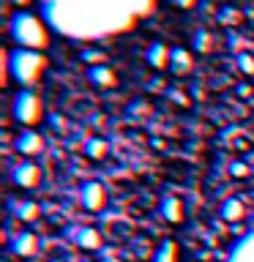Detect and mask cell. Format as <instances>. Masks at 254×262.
Wrapping results in <instances>:
<instances>
[{
    "instance_id": "obj_1",
    "label": "cell",
    "mask_w": 254,
    "mask_h": 262,
    "mask_svg": "<svg viewBox=\"0 0 254 262\" xmlns=\"http://www.w3.org/2000/svg\"><path fill=\"white\" fill-rule=\"evenodd\" d=\"M8 36L19 49H33V52H44L49 47V28L44 25L41 16L33 11H14L8 16Z\"/></svg>"
},
{
    "instance_id": "obj_2",
    "label": "cell",
    "mask_w": 254,
    "mask_h": 262,
    "mask_svg": "<svg viewBox=\"0 0 254 262\" xmlns=\"http://www.w3.org/2000/svg\"><path fill=\"white\" fill-rule=\"evenodd\" d=\"M44 71H47L44 52H33V49H19V47L6 49V74L19 88L36 85Z\"/></svg>"
},
{
    "instance_id": "obj_3",
    "label": "cell",
    "mask_w": 254,
    "mask_h": 262,
    "mask_svg": "<svg viewBox=\"0 0 254 262\" xmlns=\"http://www.w3.org/2000/svg\"><path fill=\"white\" fill-rule=\"evenodd\" d=\"M11 115H14V120L25 128L41 123V118H44V106H41L38 93H33V90H16V96L11 98Z\"/></svg>"
},
{
    "instance_id": "obj_4",
    "label": "cell",
    "mask_w": 254,
    "mask_h": 262,
    "mask_svg": "<svg viewBox=\"0 0 254 262\" xmlns=\"http://www.w3.org/2000/svg\"><path fill=\"white\" fill-rule=\"evenodd\" d=\"M79 202H82V208L90 210V213L104 210V205H107L104 186L98 183V180H85V183L79 186Z\"/></svg>"
},
{
    "instance_id": "obj_5",
    "label": "cell",
    "mask_w": 254,
    "mask_h": 262,
    "mask_svg": "<svg viewBox=\"0 0 254 262\" xmlns=\"http://www.w3.org/2000/svg\"><path fill=\"white\" fill-rule=\"evenodd\" d=\"M11 180H14V186H19V188H33V186H38V180H41L38 164H33V161H19V164H16V167L11 169Z\"/></svg>"
},
{
    "instance_id": "obj_6",
    "label": "cell",
    "mask_w": 254,
    "mask_h": 262,
    "mask_svg": "<svg viewBox=\"0 0 254 262\" xmlns=\"http://www.w3.org/2000/svg\"><path fill=\"white\" fill-rule=\"evenodd\" d=\"M14 147L19 156H36V153H41V147H44V139H41V134H36L33 128H25L14 137Z\"/></svg>"
},
{
    "instance_id": "obj_7",
    "label": "cell",
    "mask_w": 254,
    "mask_h": 262,
    "mask_svg": "<svg viewBox=\"0 0 254 262\" xmlns=\"http://www.w3.org/2000/svg\"><path fill=\"white\" fill-rule=\"evenodd\" d=\"M71 241L85 251H98L101 249V235H98V229H93V227H77L71 232Z\"/></svg>"
},
{
    "instance_id": "obj_8",
    "label": "cell",
    "mask_w": 254,
    "mask_h": 262,
    "mask_svg": "<svg viewBox=\"0 0 254 262\" xmlns=\"http://www.w3.org/2000/svg\"><path fill=\"white\" fill-rule=\"evenodd\" d=\"M192 69H194L192 52H188V49H183V47H175V49H172V52H170V71L175 74V77H186Z\"/></svg>"
},
{
    "instance_id": "obj_9",
    "label": "cell",
    "mask_w": 254,
    "mask_h": 262,
    "mask_svg": "<svg viewBox=\"0 0 254 262\" xmlns=\"http://www.w3.org/2000/svg\"><path fill=\"white\" fill-rule=\"evenodd\" d=\"M170 52L172 49L167 47V44H161V41H153L151 47L145 49V60H147V66H153V69H170Z\"/></svg>"
},
{
    "instance_id": "obj_10",
    "label": "cell",
    "mask_w": 254,
    "mask_h": 262,
    "mask_svg": "<svg viewBox=\"0 0 254 262\" xmlns=\"http://www.w3.org/2000/svg\"><path fill=\"white\" fill-rule=\"evenodd\" d=\"M159 216L167 221V224H180L183 221V202L178 196H164L159 202Z\"/></svg>"
},
{
    "instance_id": "obj_11",
    "label": "cell",
    "mask_w": 254,
    "mask_h": 262,
    "mask_svg": "<svg viewBox=\"0 0 254 262\" xmlns=\"http://www.w3.org/2000/svg\"><path fill=\"white\" fill-rule=\"evenodd\" d=\"M88 82L96 88H112L115 82H118V77H115V71L110 66L96 63V66H88Z\"/></svg>"
},
{
    "instance_id": "obj_12",
    "label": "cell",
    "mask_w": 254,
    "mask_h": 262,
    "mask_svg": "<svg viewBox=\"0 0 254 262\" xmlns=\"http://www.w3.org/2000/svg\"><path fill=\"white\" fill-rule=\"evenodd\" d=\"M38 249V237L33 235V232H19V235H14V241H11V251L16 254V257H33Z\"/></svg>"
},
{
    "instance_id": "obj_13",
    "label": "cell",
    "mask_w": 254,
    "mask_h": 262,
    "mask_svg": "<svg viewBox=\"0 0 254 262\" xmlns=\"http://www.w3.org/2000/svg\"><path fill=\"white\" fill-rule=\"evenodd\" d=\"M243 213H246V208H243V202L238 200V196H229V200H224V202L219 205V216H221V221H229V224L241 221Z\"/></svg>"
},
{
    "instance_id": "obj_14",
    "label": "cell",
    "mask_w": 254,
    "mask_h": 262,
    "mask_svg": "<svg viewBox=\"0 0 254 262\" xmlns=\"http://www.w3.org/2000/svg\"><path fill=\"white\" fill-rule=\"evenodd\" d=\"M180 259V249H178V243L175 241H161L159 243V249L153 251V262H178Z\"/></svg>"
},
{
    "instance_id": "obj_15",
    "label": "cell",
    "mask_w": 254,
    "mask_h": 262,
    "mask_svg": "<svg viewBox=\"0 0 254 262\" xmlns=\"http://www.w3.org/2000/svg\"><path fill=\"white\" fill-rule=\"evenodd\" d=\"M227 262H254V235L246 237V241L238 246L232 254H229Z\"/></svg>"
},
{
    "instance_id": "obj_16",
    "label": "cell",
    "mask_w": 254,
    "mask_h": 262,
    "mask_svg": "<svg viewBox=\"0 0 254 262\" xmlns=\"http://www.w3.org/2000/svg\"><path fill=\"white\" fill-rule=\"evenodd\" d=\"M192 47H194V52H200V55H208L210 49H213V36L208 30H197L194 36H192Z\"/></svg>"
},
{
    "instance_id": "obj_17",
    "label": "cell",
    "mask_w": 254,
    "mask_h": 262,
    "mask_svg": "<svg viewBox=\"0 0 254 262\" xmlns=\"http://www.w3.org/2000/svg\"><path fill=\"white\" fill-rule=\"evenodd\" d=\"M85 156H90V159H104L107 156V142L101 137H90L88 142H85Z\"/></svg>"
},
{
    "instance_id": "obj_18",
    "label": "cell",
    "mask_w": 254,
    "mask_h": 262,
    "mask_svg": "<svg viewBox=\"0 0 254 262\" xmlns=\"http://www.w3.org/2000/svg\"><path fill=\"white\" fill-rule=\"evenodd\" d=\"M14 213L19 216L22 221H36V216H38V205L36 202H19V205H14Z\"/></svg>"
},
{
    "instance_id": "obj_19",
    "label": "cell",
    "mask_w": 254,
    "mask_h": 262,
    "mask_svg": "<svg viewBox=\"0 0 254 262\" xmlns=\"http://www.w3.org/2000/svg\"><path fill=\"white\" fill-rule=\"evenodd\" d=\"M235 66H238V71H241V74H246V77H254V55L241 52L235 57Z\"/></svg>"
},
{
    "instance_id": "obj_20",
    "label": "cell",
    "mask_w": 254,
    "mask_h": 262,
    "mask_svg": "<svg viewBox=\"0 0 254 262\" xmlns=\"http://www.w3.org/2000/svg\"><path fill=\"white\" fill-rule=\"evenodd\" d=\"M229 175H232V178H246V175H249V167L241 164V161H235L232 167H229Z\"/></svg>"
},
{
    "instance_id": "obj_21",
    "label": "cell",
    "mask_w": 254,
    "mask_h": 262,
    "mask_svg": "<svg viewBox=\"0 0 254 262\" xmlns=\"http://www.w3.org/2000/svg\"><path fill=\"white\" fill-rule=\"evenodd\" d=\"M170 6H175V8H180V11H186V8L197 6V0H170Z\"/></svg>"
},
{
    "instance_id": "obj_22",
    "label": "cell",
    "mask_w": 254,
    "mask_h": 262,
    "mask_svg": "<svg viewBox=\"0 0 254 262\" xmlns=\"http://www.w3.org/2000/svg\"><path fill=\"white\" fill-rule=\"evenodd\" d=\"M98 57H101V52H93V49H85V52H82V60H98Z\"/></svg>"
},
{
    "instance_id": "obj_23",
    "label": "cell",
    "mask_w": 254,
    "mask_h": 262,
    "mask_svg": "<svg viewBox=\"0 0 254 262\" xmlns=\"http://www.w3.org/2000/svg\"><path fill=\"white\" fill-rule=\"evenodd\" d=\"M8 3H14V6H19V8H22V6H28L30 0H8Z\"/></svg>"
},
{
    "instance_id": "obj_24",
    "label": "cell",
    "mask_w": 254,
    "mask_h": 262,
    "mask_svg": "<svg viewBox=\"0 0 254 262\" xmlns=\"http://www.w3.org/2000/svg\"><path fill=\"white\" fill-rule=\"evenodd\" d=\"M85 262H93V259H85Z\"/></svg>"
}]
</instances>
